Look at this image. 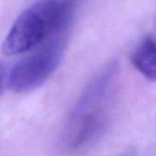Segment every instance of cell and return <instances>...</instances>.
<instances>
[{
  "label": "cell",
  "mask_w": 156,
  "mask_h": 156,
  "mask_svg": "<svg viewBox=\"0 0 156 156\" xmlns=\"http://www.w3.org/2000/svg\"><path fill=\"white\" fill-rule=\"evenodd\" d=\"M65 9L61 0H40L30 5L13 23L3 41L2 52L12 56L38 46L60 28Z\"/></svg>",
  "instance_id": "obj_1"
},
{
  "label": "cell",
  "mask_w": 156,
  "mask_h": 156,
  "mask_svg": "<svg viewBox=\"0 0 156 156\" xmlns=\"http://www.w3.org/2000/svg\"><path fill=\"white\" fill-rule=\"evenodd\" d=\"M63 49L62 41H54L19 62L9 75V88L27 93L40 87L57 69Z\"/></svg>",
  "instance_id": "obj_2"
},
{
  "label": "cell",
  "mask_w": 156,
  "mask_h": 156,
  "mask_svg": "<svg viewBox=\"0 0 156 156\" xmlns=\"http://www.w3.org/2000/svg\"><path fill=\"white\" fill-rule=\"evenodd\" d=\"M131 62L147 79L156 81V38L143 39L133 51Z\"/></svg>",
  "instance_id": "obj_3"
},
{
  "label": "cell",
  "mask_w": 156,
  "mask_h": 156,
  "mask_svg": "<svg viewBox=\"0 0 156 156\" xmlns=\"http://www.w3.org/2000/svg\"><path fill=\"white\" fill-rule=\"evenodd\" d=\"M7 77V71H6V66L4 63L0 62V92L2 91L5 81Z\"/></svg>",
  "instance_id": "obj_4"
},
{
  "label": "cell",
  "mask_w": 156,
  "mask_h": 156,
  "mask_svg": "<svg viewBox=\"0 0 156 156\" xmlns=\"http://www.w3.org/2000/svg\"><path fill=\"white\" fill-rule=\"evenodd\" d=\"M122 156H133V154H131V153H126V154H124Z\"/></svg>",
  "instance_id": "obj_5"
}]
</instances>
